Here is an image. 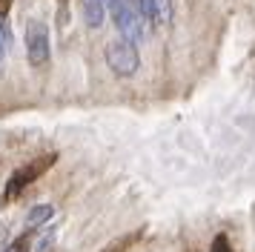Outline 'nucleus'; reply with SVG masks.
Instances as JSON below:
<instances>
[{"label":"nucleus","mask_w":255,"mask_h":252,"mask_svg":"<svg viewBox=\"0 0 255 252\" xmlns=\"http://www.w3.org/2000/svg\"><path fill=\"white\" fill-rule=\"evenodd\" d=\"M106 55V66L115 72L118 78H132L140 69V57H138V46L129 43L127 37H115L109 40L104 49Z\"/></svg>","instance_id":"1"},{"label":"nucleus","mask_w":255,"mask_h":252,"mask_svg":"<svg viewBox=\"0 0 255 252\" xmlns=\"http://www.w3.org/2000/svg\"><path fill=\"white\" fill-rule=\"evenodd\" d=\"M26 57L35 69H43L52 60V46H49V26L43 20H32L26 23Z\"/></svg>","instance_id":"2"},{"label":"nucleus","mask_w":255,"mask_h":252,"mask_svg":"<svg viewBox=\"0 0 255 252\" xmlns=\"http://www.w3.org/2000/svg\"><path fill=\"white\" fill-rule=\"evenodd\" d=\"M52 163H55V155H43V158H37V160H32V163L20 166L17 172H12V178H9V183H6L3 198H6V201H14V198L23 192L32 181H37V175H43Z\"/></svg>","instance_id":"3"},{"label":"nucleus","mask_w":255,"mask_h":252,"mask_svg":"<svg viewBox=\"0 0 255 252\" xmlns=\"http://www.w3.org/2000/svg\"><path fill=\"white\" fill-rule=\"evenodd\" d=\"M115 26H118V32H121V37H127L129 43L138 46L140 40H143V17L132 9L129 0L124 3V9L115 14Z\"/></svg>","instance_id":"4"},{"label":"nucleus","mask_w":255,"mask_h":252,"mask_svg":"<svg viewBox=\"0 0 255 252\" xmlns=\"http://www.w3.org/2000/svg\"><path fill=\"white\" fill-rule=\"evenodd\" d=\"M83 23L89 26V29H101L106 20V3L104 0H83Z\"/></svg>","instance_id":"5"},{"label":"nucleus","mask_w":255,"mask_h":252,"mask_svg":"<svg viewBox=\"0 0 255 252\" xmlns=\"http://www.w3.org/2000/svg\"><path fill=\"white\" fill-rule=\"evenodd\" d=\"M146 20L152 26H163L172 20V3L169 0H146Z\"/></svg>","instance_id":"6"},{"label":"nucleus","mask_w":255,"mask_h":252,"mask_svg":"<svg viewBox=\"0 0 255 252\" xmlns=\"http://www.w3.org/2000/svg\"><path fill=\"white\" fill-rule=\"evenodd\" d=\"M52 218H55V206L52 204H35L26 212V227L37 229V227H43V224H49Z\"/></svg>","instance_id":"7"},{"label":"nucleus","mask_w":255,"mask_h":252,"mask_svg":"<svg viewBox=\"0 0 255 252\" xmlns=\"http://www.w3.org/2000/svg\"><path fill=\"white\" fill-rule=\"evenodd\" d=\"M3 252H29V235H20V238H14Z\"/></svg>","instance_id":"8"},{"label":"nucleus","mask_w":255,"mask_h":252,"mask_svg":"<svg viewBox=\"0 0 255 252\" xmlns=\"http://www.w3.org/2000/svg\"><path fill=\"white\" fill-rule=\"evenodd\" d=\"M52 244H55V229H49L46 235L37 241V244H35V252H49V250H52Z\"/></svg>","instance_id":"9"},{"label":"nucleus","mask_w":255,"mask_h":252,"mask_svg":"<svg viewBox=\"0 0 255 252\" xmlns=\"http://www.w3.org/2000/svg\"><path fill=\"white\" fill-rule=\"evenodd\" d=\"M209 252H232L230 238H227V235H215V241H212V247H209Z\"/></svg>","instance_id":"10"},{"label":"nucleus","mask_w":255,"mask_h":252,"mask_svg":"<svg viewBox=\"0 0 255 252\" xmlns=\"http://www.w3.org/2000/svg\"><path fill=\"white\" fill-rule=\"evenodd\" d=\"M104 3H106V11H109V14L115 17L118 11L124 9V3H127V0H104Z\"/></svg>","instance_id":"11"},{"label":"nucleus","mask_w":255,"mask_h":252,"mask_svg":"<svg viewBox=\"0 0 255 252\" xmlns=\"http://www.w3.org/2000/svg\"><path fill=\"white\" fill-rule=\"evenodd\" d=\"M3 52H6V29H3V20H0V60H3Z\"/></svg>","instance_id":"12"}]
</instances>
